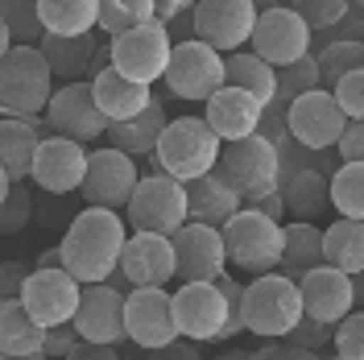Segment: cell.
Listing matches in <instances>:
<instances>
[{
    "label": "cell",
    "instance_id": "6da1fadb",
    "mask_svg": "<svg viewBox=\"0 0 364 360\" xmlns=\"http://www.w3.org/2000/svg\"><path fill=\"white\" fill-rule=\"evenodd\" d=\"M124 216L112 207H83L75 220H70L67 236H63V270L75 273L79 282H104L120 261V248H124Z\"/></svg>",
    "mask_w": 364,
    "mask_h": 360
},
{
    "label": "cell",
    "instance_id": "7a4b0ae2",
    "mask_svg": "<svg viewBox=\"0 0 364 360\" xmlns=\"http://www.w3.org/2000/svg\"><path fill=\"white\" fill-rule=\"evenodd\" d=\"M236 315L245 323V332L261 339H282L298 319H302V298H298V282L290 273H257L252 286H240V307Z\"/></svg>",
    "mask_w": 364,
    "mask_h": 360
},
{
    "label": "cell",
    "instance_id": "3957f363",
    "mask_svg": "<svg viewBox=\"0 0 364 360\" xmlns=\"http://www.w3.org/2000/svg\"><path fill=\"white\" fill-rule=\"evenodd\" d=\"M149 158L158 162L161 174H170V179H178V182H191L215 166L220 137L207 129L203 116H174V120H166V129L158 133V145H154Z\"/></svg>",
    "mask_w": 364,
    "mask_h": 360
},
{
    "label": "cell",
    "instance_id": "277c9868",
    "mask_svg": "<svg viewBox=\"0 0 364 360\" xmlns=\"http://www.w3.org/2000/svg\"><path fill=\"white\" fill-rule=\"evenodd\" d=\"M220 179L240 195V199H257L277 186L282 179V158H277V145L269 137L249 133V137H236V141H220V158L211 166Z\"/></svg>",
    "mask_w": 364,
    "mask_h": 360
},
{
    "label": "cell",
    "instance_id": "5b68a950",
    "mask_svg": "<svg viewBox=\"0 0 364 360\" xmlns=\"http://www.w3.org/2000/svg\"><path fill=\"white\" fill-rule=\"evenodd\" d=\"M228 265L245 273H269L282 261V224L257 207H236L220 224Z\"/></svg>",
    "mask_w": 364,
    "mask_h": 360
},
{
    "label": "cell",
    "instance_id": "8992f818",
    "mask_svg": "<svg viewBox=\"0 0 364 360\" xmlns=\"http://www.w3.org/2000/svg\"><path fill=\"white\" fill-rule=\"evenodd\" d=\"M54 91V75L46 67L38 46L13 42L0 54V112L9 116H38Z\"/></svg>",
    "mask_w": 364,
    "mask_h": 360
},
{
    "label": "cell",
    "instance_id": "52a82bcc",
    "mask_svg": "<svg viewBox=\"0 0 364 360\" xmlns=\"http://www.w3.org/2000/svg\"><path fill=\"white\" fill-rule=\"evenodd\" d=\"M352 116H343V108L336 104V95L323 88L298 91L286 100V133L298 149H311V154H327L336 145V137L343 133Z\"/></svg>",
    "mask_w": 364,
    "mask_h": 360
},
{
    "label": "cell",
    "instance_id": "ba28073f",
    "mask_svg": "<svg viewBox=\"0 0 364 360\" xmlns=\"http://www.w3.org/2000/svg\"><path fill=\"white\" fill-rule=\"evenodd\" d=\"M124 224L145 228V232H161V236H174L182 224H186V191H182L178 179L170 174H145L136 179L133 195L124 203Z\"/></svg>",
    "mask_w": 364,
    "mask_h": 360
},
{
    "label": "cell",
    "instance_id": "9c48e42d",
    "mask_svg": "<svg viewBox=\"0 0 364 360\" xmlns=\"http://www.w3.org/2000/svg\"><path fill=\"white\" fill-rule=\"evenodd\" d=\"M166 58H170V29L158 17L112 33V46H108V63L120 75H129L136 83H149V88L161 79Z\"/></svg>",
    "mask_w": 364,
    "mask_h": 360
},
{
    "label": "cell",
    "instance_id": "30bf717a",
    "mask_svg": "<svg viewBox=\"0 0 364 360\" xmlns=\"http://www.w3.org/2000/svg\"><path fill=\"white\" fill-rule=\"evenodd\" d=\"M161 83L178 100H199L203 104L215 88H224V54L215 46L199 42V38H186V42L170 46Z\"/></svg>",
    "mask_w": 364,
    "mask_h": 360
},
{
    "label": "cell",
    "instance_id": "8fae6325",
    "mask_svg": "<svg viewBox=\"0 0 364 360\" xmlns=\"http://www.w3.org/2000/svg\"><path fill=\"white\" fill-rule=\"evenodd\" d=\"M170 307H174L178 336L191 339V344H215L224 323L236 315L215 282H182L178 290L170 294Z\"/></svg>",
    "mask_w": 364,
    "mask_h": 360
},
{
    "label": "cell",
    "instance_id": "7c38bea8",
    "mask_svg": "<svg viewBox=\"0 0 364 360\" xmlns=\"http://www.w3.org/2000/svg\"><path fill=\"white\" fill-rule=\"evenodd\" d=\"M298 298H302V315L318 319V323H336L352 307H360V277L343 273L336 265H311L306 273H298Z\"/></svg>",
    "mask_w": 364,
    "mask_h": 360
},
{
    "label": "cell",
    "instance_id": "4fadbf2b",
    "mask_svg": "<svg viewBox=\"0 0 364 360\" xmlns=\"http://www.w3.org/2000/svg\"><path fill=\"white\" fill-rule=\"evenodd\" d=\"M311 29L298 17V9L290 4H277V9H257V21H252V54H261L269 67H286L302 54H311Z\"/></svg>",
    "mask_w": 364,
    "mask_h": 360
},
{
    "label": "cell",
    "instance_id": "5bb4252c",
    "mask_svg": "<svg viewBox=\"0 0 364 360\" xmlns=\"http://www.w3.org/2000/svg\"><path fill=\"white\" fill-rule=\"evenodd\" d=\"M124 339H133L136 348H149V352L178 339V323H174L166 286H133L124 294Z\"/></svg>",
    "mask_w": 364,
    "mask_h": 360
},
{
    "label": "cell",
    "instance_id": "9a60e30c",
    "mask_svg": "<svg viewBox=\"0 0 364 360\" xmlns=\"http://www.w3.org/2000/svg\"><path fill=\"white\" fill-rule=\"evenodd\" d=\"M79 290H83V282L75 273H67L63 265H54V270L38 265V270L25 273L17 298L42 327H54V323H70L75 307H79Z\"/></svg>",
    "mask_w": 364,
    "mask_h": 360
},
{
    "label": "cell",
    "instance_id": "2e32d148",
    "mask_svg": "<svg viewBox=\"0 0 364 360\" xmlns=\"http://www.w3.org/2000/svg\"><path fill=\"white\" fill-rule=\"evenodd\" d=\"M87 170V149L70 137H38V149L29 158V182L46 195H70L79 191Z\"/></svg>",
    "mask_w": 364,
    "mask_h": 360
},
{
    "label": "cell",
    "instance_id": "e0dca14e",
    "mask_svg": "<svg viewBox=\"0 0 364 360\" xmlns=\"http://www.w3.org/2000/svg\"><path fill=\"white\" fill-rule=\"evenodd\" d=\"M46 125H50L58 137L79 141V145L100 141L104 129H108V120H104V112L95 108L91 88L83 83V79H67V88L50 91V100H46Z\"/></svg>",
    "mask_w": 364,
    "mask_h": 360
},
{
    "label": "cell",
    "instance_id": "ac0fdd59",
    "mask_svg": "<svg viewBox=\"0 0 364 360\" xmlns=\"http://www.w3.org/2000/svg\"><path fill=\"white\" fill-rule=\"evenodd\" d=\"M136 179H141L136 174V158H129L124 149L108 145V149L87 154V170H83L79 191H83V199L91 207H112V211H120L129 203V195H133Z\"/></svg>",
    "mask_w": 364,
    "mask_h": 360
},
{
    "label": "cell",
    "instance_id": "d6986e66",
    "mask_svg": "<svg viewBox=\"0 0 364 360\" xmlns=\"http://www.w3.org/2000/svg\"><path fill=\"white\" fill-rule=\"evenodd\" d=\"M70 327L79 332V339L116 348L124 339V290H116L112 282H83Z\"/></svg>",
    "mask_w": 364,
    "mask_h": 360
},
{
    "label": "cell",
    "instance_id": "ffe728a7",
    "mask_svg": "<svg viewBox=\"0 0 364 360\" xmlns=\"http://www.w3.org/2000/svg\"><path fill=\"white\" fill-rule=\"evenodd\" d=\"M170 245H174V277H182V282H211L215 273L228 270L224 236L215 224L186 220L170 236Z\"/></svg>",
    "mask_w": 364,
    "mask_h": 360
},
{
    "label": "cell",
    "instance_id": "44dd1931",
    "mask_svg": "<svg viewBox=\"0 0 364 360\" xmlns=\"http://www.w3.org/2000/svg\"><path fill=\"white\" fill-rule=\"evenodd\" d=\"M252 21H257V0H199L195 13H191L195 38L215 46L220 54L240 50L249 42Z\"/></svg>",
    "mask_w": 364,
    "mask_h": 360
},
{
    "label": "cell",
    "instance_id": "7402d4cb",
    "mask_svg": "<svg viewBox=\"0 0 364 360\" xmlns=\"http://www.w3.org/2000/svg\"><path fill=\"white\" fill-rule=\"evenodd\" d=\"M116 270H120V277L129 286H170V277H174V245H170V236L133 228V236H124Z\"/></svg>",
    "mask_w": 364,
    "mask_h": 360
},
{
    "label": "cell",
    "instance_id": "603a6c76",
    "mask_svg": "<svg viewBox=\"0 0 364 360\" xmlns=\"http://www.w3.org/2000/svg\"><path fill=\"white\" fill-rule=\"evenodd\" d=\"M203 104H207V112H203L207 129L220 137V141L249 137V133H257V125H261V100H257V95H249L245 88H232V83H224V88L211 91Z\"/></svg>",
    "mask_w": 364,
    "mask_h": 360
},
{
    "label": "cell",
    "instance_id": "cb8c5ba5",
    "mask_svg": "<svg viewBox=\"0 0 364 360\" xmlns=\"http://www.w3.org/2000/svg\"><path fill=\"white\" fill-rule=\"evenodd\" d=\"M87 88H91L95 108L104 112V120H129V116H136L154 100V88L149 83H136L129 75H120L112 63H104V67L95 70V79H91Z\"/></svg>",
    "mask_w": 364,
    "mask_h": 360
},
{
    "label": "cell",
    "instance_id": "d4e9b609",
    "mask_svg": "<svg viewBox=\"0 0 364 360\" xmlns=\"http://www.w3.org/2000/svg\"><path fill=\"white\" fill-rule=\"evenodd\" d=\"M46 327L21 307L17 294L0 298V356L4 360H42Z\"/></svg>",
    "mask_w": 364,
    "mask_h": 360
},
{
    "label": "cell",
    "instance_id": "484cf974",
    "mask_svg": "<svg viewBox=\"0 0 364 360\" xmlns=\"http://www.w3.org/2000/svg\"><path fill=\"white\" fill-rule=\"evenodd\" d=\"M182 191H186V220H199V224H224L228 216L240 207V195L228 186L215 170H207V174H199V179L182 182Z\"/></svg>",
    "mask_w": 364,
    "mask_h": 360
},
{
    "label": "cell",
    "instance_id": "4316f807",
    "mask_svg": "<svg viewBox=\"0 0 364 360\" xmlns=\"http://www.w3.org/2000/svg\"><path fill=\"white\" fill-rule=\"evenodd\" d=\"M166 129V108H161V100H149L145 108L129 120H108V141H112L116 149H124L129 158H149L154 154V145H158V133Z\"/></svg>",
    "mask_w": 364,
    "mask_h": 360
},
{
    "label": "cell",
    "instance_id": "83f0119b",
    "mask_svg": "<svg viewBox=\"0 0 364 360\" xmlns=\"http://www.w3.org/2000/svg\"><path fill=\"white\" fill-rule=\"evenodd\" d=\"M50 75L58 79H79L91 67V54H95V38L91 33H42L38 38Z\"/></svg>",
    "mask_w": 364,
    "mask_h": 360
},
{
    "label": "cell",
    "instance_id": "f1b7e54d",
    "mask_svg": "<svg viewBox=\"0 0 364 360\" xmlns=\"http://www.w3.org/2000/svg\"><path fill=\"white\" fill-rule=\"evenodd\" d=\"M38 149V125L33 116H0V166L13 182L29 179V158Z\"/></svg>",
    "mask_w": 364,
    "mask_h": 360
},
{
    "label": "cell",
    "instance_id": "f546056e",
    "mask_svg": "<svg viewBox=\"0 0 364 360\" xmlns=\"http://www.w3.org/2000/svg\"><path fill=\"white\" fill-rule=\"evenodd\" d=\"M286 211H294L298 220H315L318 211L327 207V174L315 166H294L286 179L277 182Z\"/></svg>",
    "mask_w": 364,
    "mask_h": 360
},
{
    "label": "cell",
    "instance_id": "4dcf8cb0",
    "mask_svg": "<svg viewBox=\"0 0 364 360\" xmlns=\"http://www.w3.org/2000/svg\"><path fill=\"white\" fill-rule=\"evenodd\" d=\"M323 265H336L343 273H364V220L340 216L331 228H323Z\"/></svg>",
    "mask_w": 364,
    "mask_h": 360
},
{
    "label": "cell",
    "instance_id": "1f68e13d",
    "mask_svg": "<svg viewBox=\"0 0 364 360\" xmlns=\"http://www.w3.org/2000/svg\"><path fill=\"white\" fill-rule=\"evenodd\" d=\"M224 83L245 88L261 104H269L273 95H277V75H273V67L261 54H252V50H228L224 54Z\"/></svg>",
    "mask_w": 364,
    "mask_h": 360
},
{
    "label": "cell",
    "instance_id": "d6a6232c",
    "mask_svg": "<svg viewBox=\"0 0 364 360\" xmlns=\"http://www.w3.org/2000/svg\"><path fill=\"white\" fill-rule=\"evenodd\" d=\"M323 261V228H315L311 220H294V224L282 228V273H306L311 265Z\"/></svg>",
    "mask_w": 364,
    "mask_h": 360
},
{
    "label": "cell",
    "instance_id": "836d02e7",
    "mask_svg": "<svg viewBox=\"0 0 364 360\" xmlns=\"http://www.w3.org/2000/svg\"><path fill=\"white\" fill-rule=\"evenodd\" d=\"M95 0H38L46 33H95Z\"/></svg>",
    "mask_w": 364,
    "mask_h": 360
},
{
    "label": "cell",
    "instance_id": "e575fe53",
    "mask_svg": "<svg viewBox=\"0 0 364 360\" xmlns=\"http://www.w3.org/2000/svg\"><path fill=\"white\" fill-rule=\"evenodd\" d=\"M327 207L348 220H364V162H343L327 174Z\"/></svg>",
    "mask_w": 364,
    "mask_h": 360
},
{
    "label": "cell",
    "instance_id": "d590c367",
    "mask_svg": "<svg viewBox=\"0 0 364 360\" xmlns=\"http://www.w3.org/2000/svg\"><path fill=\"white\" fill-rule=\"evenodd\" d=\"M95 4H100L95 29H104V33L112 38V33H120V29H133V25L149 21L158 0H95Z\"/></svg>",
    "mask_w": 364,
    "mask_h": 360
},
{
    "label": "cell",
    "instance_id": "8d00e7d4",
    "mask_svg": "<svg viewBox=\"0 0 364 360\" xmlns=\"http://www.w3.org/2000/svg\"><path fill=\"white\" fill-rule=\"evenodd\" d=\"M315 63H318V83H327V88H331L343 70L364 67V46L352 42V38H336V42L323 46V54H318Z\"/></svg>",
    "mask_w": 364,
    "mask_h": 360
},
{
    "label": "cell",
    "instance_id": "74e56055",
    "mask_svg": "<svg viewBox=\"0 0 364 360\" xmlns=\"http://www.w3.org/2000/svg\"><path fill=\"white\" fill-rule=\"evenodd\" d=\"M0 17L9 25V38L21 46H38L42 38V17H38V0H0Z\"/></svg>",
    "mask_w": 364,
    "mask_h": 360
},
{
    "label": "cell",
    "instance_id": "f35d334b",
    "mask_svg": "<svg viewBox=\"0 0 364 360\" xmlns=\"http://www.w3.org/2000/svg\"><path fill=\"white\" fill-rule=\"evenodd\" d=\"M273 75H277V95H282V100H290V95H298V91L318 88V63H315V54H302V58L286 63V67H273Z\"/></svg>",
    "mask_w": 364,
    "mask_h": 360
},
{
    "label": "cell",
    "instance_id": "ab89813d",
    "mask_svg": "<svg viewBox=\"0 0 364 360\" xmlns=\"http://www.w3.org/2000/svg\"><path fill=\"white\" fill-rule=\"evenodd\" d=\"M29 220H33V199H29V186L13 182V186H9V195L0 199V236H17Z\"/></svg>",
    "mask_w": 364,
    "mask_h": 360
},
{
    "label": "cell",
    "instance_id": "60d3db41",
    "mask_svg": "<svg viewBox=\"0 0 364 360\" xmlns=\"http://www.w3.org/2000/svg\"><path fill=\"white\" fill-rule=\"evenodd\" d=\"M331 344H336V356L343 360H364V315L352 307L343 319L331 323Z\"/></svg>",
    "mask_w": 364,
    "mask_h": 360
},
{
    "label": "cell",
    "instance_id": "b9f144b4",
    "mask_svg": "<svg viewBox=\"0 0 364 360\" xmlns=\"http://www.w3.org/2000/svg\"><path fill=\"white\" fill-rule=\"evenodd\" d=\"M331 95H336V104L343 108V116H352V120H364V67L356 70H343L340 79L331 83Z\"/></svg>",
    "mask_w": 364,
    "mask_h": 360
},
{
    "label": "cell",
    "instance_id": "7bdbcfd3",
    "mask_svg": "<svg viewBox=\"0 0 364 360\" xmlns=\"http://www.w3.org/2000/svg\"><path fill=\"white\" fill-rule=\"evenodd\" d=\"M294 9H298V17L306 21V29L318 33V29H336V25L343 21L348 0H302V4H294Z\"/></svg>",
    "mask_w": 364,
    "mask_h": 360
},
{
    "label": "cell",
    "instance_id": "ee69618b",
    "mask_svg": "<svg viewBox=\"0 0 364 360\" xmlns=\"http://www.w3.org/2000/svg\"><path fill=\"white\" fill-rule=\"evenodd\" d=\"M282 339H290V344L302 348V352H318V348H327V344H331V323H318V319L302 315Z\"/></svg>",
    "mask_w": 364,
    "mask_h": 360
},
{
    "label": "cell",
    "instance_id": "f6af8a7d",
    "mask_svg": "<svg viewBox=\"0 0 364 360\" xmlns=\"http://www.w3.org/2000/svg\"><path fill=\"white\" fill-rule=\"evenodd\" d=\"M331 149L340 154V162H364V120H348Z\"/></svg>",
    "mask_w": 364,
    "mask_h": 360
},
{
    "label": "cell",
    "instance_id": "bcb514c9",
    "mask_svg": "<svg viewBox=\"0 0 364 360\" xmlns=\"http://www.w3.org/2000/svg\"><path fill=\"white\" fill-rule=\"evenodd\" d=\"M75 344H79V332H75L70 323H54V327H46L42 352H46V356H70V352H75Z\"/></svg>",
    "mask_w": 364,
    "mask_h": 360
},
{
    "label": "cell",
    "instance_id": "7dc6e473",
    "mask_svg": "<svg viewBox=\"0 0 364 360\" xmlns=\"http://www.w3.org/2000/svg\"><path fill=\"white\" fill-rule=\"evenodd\" d=\"M25 265H17V261H9V265H0V298L4 294H17L21 290V282H25Z\"/></svg>",
    "mask_w": 364,
    "mask_h": 360
},
{
    "label": "cell",
    "instance_id": "c3c4849f",
    "mask_svg": "<svg viewBox=\"0 0 364 360\" xmlns=\"http://www.w3.org/2000/svg\"><path fill=\"white\" fill-rule=\"evenodd\" d=\"M252 207H257V211H265L269 220H282V216H286V203H282V191H277V186H273V191H265V195H257V199H252Z\"/></svg>",
    "mask_w": 364,
    "mask_h": 360
},
{
    "label": "cell",
    "instance_id": "681fc988",
    "mask_svg": "<svg viewBox=\"0 0 364 360\" xmlns=\"http://www.w3.org/2000/svg\"><path fill=\"white\" fill-rule=\"evenodd\" d=\"M38 265H42V270H54V265H63V253H58V248H46L42 257H38Z\"/></svg>",
    "mask_w": 364,
    "mask_h": 360
},
{
    "label": "cell",
    "instance_id": "f907efd6",
    "mask_svg": "<svg viewBox=\"0 0 364 360\" xmlns=\"http://www.w3.org/2000/svg\"><path fill=\"white\" fill-rule=\"evenodd\" d=\"M13 46V38H9V25H4V17H0V54Z\"/></svg>",
    "mask_w": 364,
    "mask_h": 360
},
{
    "label": "cell",
    "instance_id": "816d5d0a",
    "mask_svg": "<svg viewBox=\"0 0 364 360\" xmlns=\"http://www.w3.org/2000/svg\"><path fill=\"white\" fill-rule=\"evenodd\" d=\"M9 186H13V179H9V170H4V166H0V199H4V195H9Z\"/></svg>",
    "mask_w": 364,
    "mask_h": 360
},
{
    "label": "cell",
    "instance_id": "f5cc1de1",
    "mask_svg": "<svg viewBox=\"0 0 364 360\" xmlns=\"http://www.w3.org/2000/svg\"><path fill=\"white\" fill-rule=\"evenodd\" d=\"M158 4H186V0H158Z\"/></svg>",
    "mask_w": 364,
    "mask_h": 360
},
{
    "label": "cell",
    "instance_id": "db71d44e",
    "mask_svg": "<svg viewBox=\"0 0 364 360\" xmlns=\"http://www.w3.org/2000/svg\"><path fill=\"white\" fill-rule=\"evenodd\" d=\"M286 4H302V0H286Z\"/></svg>",
    "mask_w": 364,
    "mask_h": 360
}]
</instances>
